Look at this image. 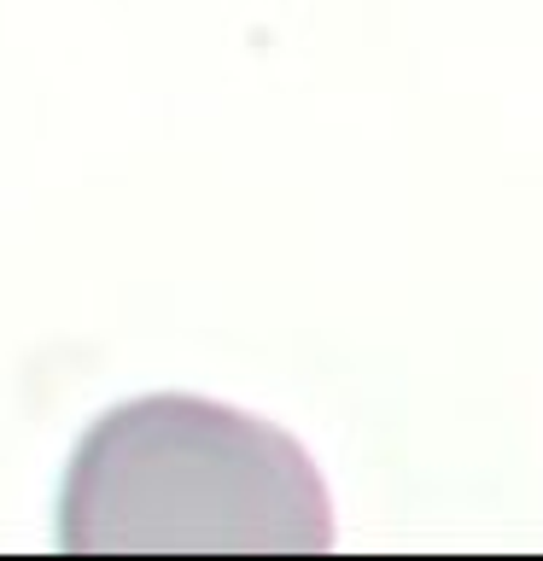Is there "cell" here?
<instances>
[{
  "mask_svg": "<svg viewBox=\"0 0 543 561\" xmlns=\"http://www.w3.org/2000/svg\"><path fill=\"white\" fill-rule=\"evenodd\" d=\"M70 556H315L333 543L322 468L275 421L217 398L112 403L59 485Z\"/></svg>",
  "mask_w": 543,
  "mask_h": 561,
  "instance_id": "6da1fadb",
  "label": "cell"
}]
</instances>
